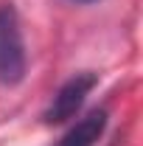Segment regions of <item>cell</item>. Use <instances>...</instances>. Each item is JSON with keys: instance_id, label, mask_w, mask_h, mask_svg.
<instances>
[{"instance_id": "obj_4", "label": "cell", "mask_w": 143, "mask_h": 146, "mask_svg": "<svg viewBox=\"0 0 143 146\" xmlns=\"http://www.w3.org/2000/svg\"><path fill=\"white\" fill-rule=\"evenodd\" d=\"M76 3H93V0H76Z\"/></svg>"}, {"instance_id": "obj_2", "label": "cell", "mask_w": 143, "mask_h": 146, "mask_svg": "<svg viewBox=\"0 0 143 146\" xmlns=\"http://www.w3.org/2000/svg\"><path fill=\"white\" fill-rule=\"evenodd\" d=\"M98 84V76L95 73H76L73 79H68L59 90H56L54 101L45 110V124H65L70 121L73 115L81 110V104L87 101V96L93 93V87Z\"/></svg>"}, {"instance_id": "obj_3", "label": "cell", "mask_w": 143, "mask_h": 146, "mask_svg": "<svg viewBox=\"0 0 143 146\" xmlns=\"http://www.w3.org/2000/svg\"><path fill=\"white\" fill-rule=\"evenodd\" d=\"M104 127H107V110H93L65 132L59 146H95V141L104 135Z\"/></svg>"}, {"instance_id": "obj_1", "label": "cell", "mask_w": 143, "mask_h": 146, "mask_svg": "<svg viewBox=\"0 0 143 146\" xmlns=\"http://www.w3.org/2000/svg\"><path fill=\"white\" fill-rule=\"evenodd\" d=\"M25 76V45L11 3H0V82L20 84Z\"/></svg>"}]
</instances>
